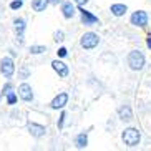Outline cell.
Wrapping results in <instances>:
<instances>
[{"mask_svg":"<svg viewBox=\"0 0 151 151\" xmlns=\"http://www.w3.org/2000/svg\"><path fill=\"white\" fill-rule=\"evenodd\" d=\"M15 30H17L18 37H20V42H23V30H25V20L23 18H17L15 20Z\"/></svg>","mask_w":151,"mask_h":151,"instance_id":"obj_14","label":"cell"},{"mask_svg":"<svg viewBox=\"0 0 151 151\" xmlns=\"http://www.w3.org/2000/svg\"><path fill=\"white\" fill-rule=\"evenodd\" d=\"M18 96L22 98L23 101H32L33 100V91H32V86L28 83H22L18 86Z\"/></svg>","mask_w":151,"mask_h":151,"instance_id":"obj_6","label":"cell"},{"mask_svg":"<svg viewBox=\"0 0 151 151\" xmlns=\"http://www.w3.org/2000/svg\"><path fill=\"white\" fill-rule=\"evenodd\" d=\"M7 101H9V105H15V101H17V95H15L12 90L7 93Z\"/></svg>","mask_w":151,"mask_h":151,"instance_id":"obj_18","label":"cell"},{"mask_svg":"<svg viewBox=\"0 0 151 151\" xmlns=\"http://www.w3.org/2000/svg\"><path fill=\"white\" fill-rule=\"evenodd\" d=\"M80 14H81V22H83L85 25H95V23L98 22V17L93 14H90L88 10L80 9Z\"/></svg>","mask_w":151,"mask_h":151,"instance_id":"obj_10","label":"cell"},{"mask_svg":"<svg viewBox=\"0 0 151 151\" xmlns=\"http://www.w3.org/2000/svg\"><path fill=\"white\" fill-rule=\"evenodd\" d=\"M76 5H80V7H83L85 4H88V0H73Z\"/></svg>","mask_w":151,"mask_h":151,"instance_id":"obj_24","label":"cell"},{"mask_svg":"<svg viewBox=\"0 0 151 151\" xmlns=\"http://www.w3.org/2000/svg\"><path fill=\"white\" fill-rule=\"evenodd\" d=\"M146 45H148V47H150V48H151V35L148 37V40H146Z\"/></svg>","mask_w":151,"mask_h":151,"instance_id":"obj_25","label":"cell"},{"mask_svg":"<svg viewBox=\"0 0 151 151\" xmlns=\"http://www.w3.org/2000/svg\"><path fill=\"white\" fill-rule=\"evenodd\" d=\"M10 90H12V83H7V85H5V86H4V93L7 95V93H9V91H10Z\"/></svg>","mask_w":151,"mask_h":151,"instance_id":"obj_23","label":"cell"},{"mask_svg":"<svg viewBox=\"0 0 151 151\" xmlns=\"http://www.w3.org/2000/svg\"><path fill=\"white\" fill-rule=\"evenodd\" d=\"M47 5H48V0H33L32 2V9L35 12H43L47 9Z\"/></svg>","mask_w":151,"mask_h":151,"instance_id":"obj_15","label":"cell"},{"mask_svg":"<svg viewBox=\"0 0 151 151\" xmlns=\"http://www.w3.org/2000/svg\"><path fill=\"white\" fill-rule=\"evenodd\" d=\"M57 53H58V57H67L68 52H67V48H63V47H62V48H58Z\"/></svg>","mask_w":151,"mask_h":151,"instance_id":"obj_21","label":"cell"},{"mask_svg":"<svg viewBox=\"0 0 151 151\" xmlns=\"http://www.w3.org/2000/svg\"><path fill=\"white\" fill-rule=\"evenodd\" d=\"M75 143H76V148H85L86 145H88V136H86V133H80L78 136H76V139H75Z\"/></svg>","mask_w":151,"mask_h":151,"instance_id":"obj_16","label":"cell"},{"mask_svg":"<svg viewBox=\"0 0 151 151\" xmlns=\"http://www.w3.org/2000/svg\"><path fill=\"white\" fill-rule=\"evenodd\" d=\"M65 118H67V113L63 111L60 115V120H58V128H63V123H65Z\"/></svg>","mask_w":151,"mask_h":151,"instance_id":"obj_20","label":"cell"},{"mask_svg":"<svg viewBox=\"0 0 151 151\" xmlns=\"http://www.w3.org/2000/svg\"><path fill=\"white\" fill-rule=\"evenodd\" d=\"M52 67H53V70L57 71L58 75L62 76V78L68 76V65H65L63 62H58V60H55V62H52Z\"/></svg>","mask_w":151,"mask_h":151,"instance_id":"obj_11","label":"cell"},{"mask_svg":"<svg viewBox=\"0 0 151 151\" xmlns=\"http://www.w3.org/2000/svg\"><path fill=\"white\" fill-rule=\"evenodd\" d=\"M0 71H2V75H4L5 78H10V76L14 75L15 65H14V60L10 57L2 58V62H0Z\"/></svg>","mask_w":151,"mask_h":151,"instance_id":"obj_4","label":"cell"},{"mask_svg":"<svg viewBox=\"0 0 151 151\" xmlns=\"http://www.w3.org/2000/svg\"><path fill=\"white\" fill-rule=\"evenodd\" d=\"M131 23H133L134 27H146L148 25V14L145 10H138L131 15Z\"/></svg>","mask_w":151,"mask_h":151,"instance_id":"obj_5","label":"cell"},{"mask_svg":"<svg viewBox=\"0 0 151 151\" xmlns=\"http://www.w3.org/2000/svg\"><path fill=\"white\" fill-rule=\"evenodd\" d=\"M45 50L47 48H45L43 45H32L30 47V53L32 55H38V53H43Z\"/></svg>","mask_w":151,"mask_h":151,"instance_id":"obj_17","label":"cell"},{"mask_svg":"<svg viewBox=\"0 0 151 151\" xmlns=\"http://www.w3.org/2000/svg\"><path fill=\"white\" fill-rule=\"evenodd\" d=\"M22 5H23V0H15V2L10 4V9H12V10H18V9H22Z\"/></svg>","mask_w":151,"mask_h":151,"instance_id":"obj_19","label":"cell"},{"mask_svg":"<svg viewBox=\"0 0 151 151\" xmlns=\"http://www.w3.org/2000/svg\"><path fill=\"white\" fill-rule=\"evenodd\" d=\"M63 37H65V35H63V32H57V33H55V40H57V42H62Z\"/></svg>","mask_w":151,"mask_h":151,"instance_id":"obj_22","label":"cell"},{"mask_svg":"<svg viewBox=\"0 0 151 151\" xmlns=\"http://www.w3.org/2000/svg\"><path fill=\"white\" fill-rule=\"evenodd\" d=\"M98 43H100V37H98L96 33H93V32H88V33H85V35L81 37V40H80V45L83 47L85 50L95 48Z\"/></svg>","mask_w":151,"mask_h":151,"instance_id":"obj_3","label":"cell"},{"mask_svg":"<svg viewBox=\"0 0 151 151\" xmlns=\"http://www.w3.org/2000/svg\"><path fill=\"white\" fill-rule=\"evenodd\" d=\"M121 139H123V143L126 146L134 148V146L139 145V141H141V133H139L136 128H126L123 131V134H121Z\"/></svg>","mask_w":151,"mask_h":151,"instance_id":"obj_1","label":"cell"},{"mask_svg":"<svg viewBox=\"0 0 151 151\" xmlns=\"http://www.w3.org/2000/svg\"><path fill=\"white\" fill-rule=\"evenodd\" d=\"M126 12H128V7L124 4H113L111 5V14L115 15V17H123Z\"/></svg>","mask_w":151,"mask_h":151,"instance_id":"obj_12","label":"cell"},{"mask_svg":"<svg viewBox=\"0 0 151 151\" xmlns=\"http://www.w3.org/2000/svg\"><path fill=\"white\" fill-rule=\"evenodd\" d=\"M0 98H2V95H0Z\"/></svg>","mask_w":151,"mask_h":151,"instance_id":"obj_27","label":"cell"},{"mask_svg":"<svg viewBox=\"0 0 151 151\" xmlns=\"http://www.w3.org/2000/svg\"><path fill=\"white\" fill-rule=\"evenodd\" d=\"M145 63H146L145 55H143L139 50H133V52H129V55H128V65H129L131 70H134V71L143 70Z\"/></svg>","mask_w":151,"mask_h":151,"instance_id":"obj_2","label":"cell"},{"mask_svg":"<svg viewBox=\"0 0 151 151\" xmlns=\"http://www.w3.org/2000/svg\"><path fill=\"white\" fill-rule=\"evenodd\" d=\"M118 116H120L121 121H131L133 120V110L129 105H123V106L118 108Z\"/></svg>","mask_w":151,"mask_h":151,"instance_id":"obj_8","label":"cell"},{"mask_svg":"<svg viewBox=\"0 0 151 151\" xmlns=\"http://www.w3.org/2000/svg\"><path fill=\"white\" fill-rule=\"evenodd\" d=\"M50 4H60V2H62V0H48Z\"/></svg>","mask_w":151,"mask_h":151,"instance_id":"obj_26","label":"cell"},{"mask_svg":"<svg viewBox=\"0 0 151 151\" xmlns=\"http://www.w3.org/2000/svg\"><path fill=\"white\" fill-rule=\"evenodd\" d=\"M28 131L32 133V136L42 138L45 133H47V128L42 126V124H37V123H28Z\"/></svg>","mask_w":151,"mask_h":151,"instance_id":"obj_9","label":"cell"},{"mask_svg":"<svg viewBox=\"0 0 151 151\" xmlns=\"http://www.w3.org/2000/svg\"><path fill=\"white\" fill-rule=\"evenodd\" d=\"M67 103H68V95L67 93H60L58 96L53 98V101L50 103V106L53 108V110H62Z\"/></svg>","mask_w":151,"mask_h":151,"instance_id":"obj_7","label":"cell"},{"mask_svg":"<svg viewBox=\"0 0 151 151\" xmlns=\"http://www.w3.org/2000/svg\"><path fill=\"white\" fill-rule=\"evenodd\" d=\"M62 12H63V17L65 18H71L75 15V5L71 4V2H65L62 5Z\"/></svg>","mask_w":151,"mask_h":151,"instance_id":"obj_13","label":"cell"}]
</instances>
